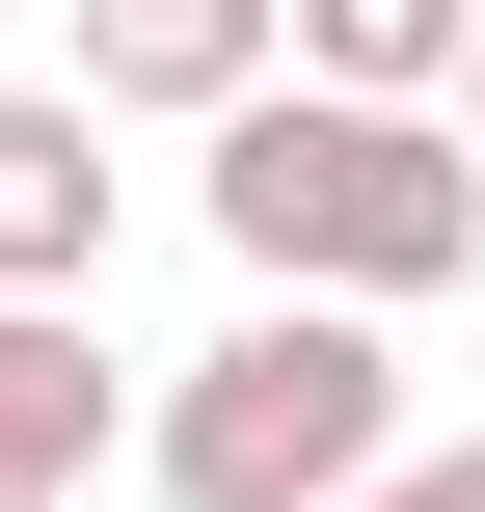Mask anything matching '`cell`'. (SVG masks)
Instances as JSON below:
<instances>
[{"label": "cell", "mask_w": 485, "mask_h": 512, "mask_svg": "<svg viewBox=\"0 0 485 512\" xmlns=\"http://www.w3.org/2000/svg\"><path fill=\"white\" fill-rule=\"evenodd\" d=\"M0 27H27V0H0Z\"/></svg>", "instance_id": "30bf717a"}, {"label": "cell", "mask_w": 485, "mask_h": 512, "mask_svg": "<svg viewBox=\"0 0 485 512\" xmlns=\"http://www.w3.org/2000/svg\"><path fill=\"white\" fill-rule=\"evenodd\" d=\"M108 216H135L108 108L81 81H0V297H108Z\"/></svg>", "instance_id": "3957f363"}, {"label": "cell", "mask_w": 485, "mask_h": 512, "mask_svg": "<svg viewBox=\"0 0 485 512\" xmlns=\"http://www.w3.org/2000/svg\"><path fill=\"white\" fill-rule=\"evenodd\" d=\"M297 81H378V108H432V81H459V0H297Z\"/></svg>", "instance_id": "8992f818"}, {"label": "cell", "mask_w": 485, "mask_h": 512, "mask_svg": "<svg viewBox=\"0 0 485 512\" xmlns=\"http://www.w3.org/2000/svg\"><path fill=\"white\" fill-rule=\"evenodd\" d=\"M351 512H485V459H378V486H351Z\"/></svg>", "instance_id": "52a82bcc"}, {"label": "cell", "mask_w": 485, "mask_h": 512, "mask_svg": "<svg viewBox=\"0 0 485 512\" xmlns=\"http://www.w3.org/2000/svg\"><path fill=\"white\" fill-rule=\"evenodd\" d=\"M0 512H81V486H0Z\"/></svg>", "instance_id": "9c48e42d"}, {"label": "cell", "mask_w": 485, "mask_h": 512, "mask_svg": "<svg viewBox=\"0 0 485 512\" xmlns=\"http://www.w3.org/2000/svg\"><path fill=\"white\" fill-rule=\"evenodd\" d=\"M135 405H108V351H81V297H0V486H81Z\"/></svg>", "instance_id": "5b68a950"}, {"label": "cell", "mask_w": 485, "mask_h": 512, "mask_svg": "<svg viewBox=\"0 0 485 512\" xmlns=\"http://www.w3.org/2000/svg\"><path fill=\"white\" fill-rule=\"evenodd\" d=\"M432 108H459V135H485V0H459V81H432Z\"/></svg>", "instance_id": "ba28073f"}, {"label": "cell", "mask_w": 485, "mask_h": 512, "mask_svg": "<svg viewBox=\"0 0 485 512\" xmlns=\"http://www.w3.org/2000/svg\"><path fill=\"white\" fill-rule=\"evenodd\" d=\"M270 54H297V0H81V108H162V135H216Z\"/></svg>", "instance_id": "277c9868"}, {"label": "cell", "mask_w": 485, "mask_h": 512, "mask_svg": "<svg viewBox=\"0 0 485 512\" xmlns=\"http://www.w3.org/2000/svg\"><path fill=\"white\" fill-rule=\"evenodd\" d=\"M378 459H405V351H378V297H243V324L162 378V432H135L162 512H351Z\"/></svg>", "instance_id": "7a4b0ae2"}, {"label": "cell", "mask_w": 485, "mask_h": 512, "mask_svg": "<svg viewBox=\"0 0 485 512\" xmlns=\"http://www.w3.org/2000/svg\"><path fill=\"white\" fill-rule=\"evenodd\" d=\"M216 243L243 297H459L485 270V135L378 81H243L216 108Z\"/></svg>", "instance_id": "6da1fadb"}]
</instances>
